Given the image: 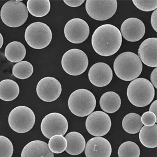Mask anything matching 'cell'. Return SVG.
I'll use <instances>...</instances> for the list:
<instances>
[{
    "label": "cell",
    "mask_w": 157,
    "mask_h": 157,
    "mask_svg": "<svg viewBox=\"0 0 157 157\" xmlns=\"http://www.w3.org/2000/svg\"><path fill=\"white\" fill-rule=\"evenodd\" d=\"M91 42L97 54L109 57L120 50L122 44V36L117 27L112 24H104L95 30Z\"/></svg>",
    "instance_id": "1"
},
{
    "label": "cell",
    "mask_w": 157,
    "mask_h": 157,
    "mask_svg": "<svg viewBox=\"0 0 157 157\" xmlns=\"http://www.w3.org/2000/svg\"><path fill=\"white\" fill-rule=\"evenodd\" d=\"M143 63L132 52H124L118 56L114 63V70L118 78L130 81L137 78L143 71Z\"/></svg>",
    "instance_id": "2"
},
{
    "label": "cell",
    "mask_w": 157,
    "mask_h": 157,
    "mask_svg": "<svg viewBox=\"0 0 157 157\" xmlns=\"http://www.w3.org/2000/svg\"><path fill=\"white\" fill-rule=\"evenodd\" d=\"M155 90L150 81L143 78L135 79L127 88V95L129 102L136 107L148 105L154 100Z\"/></svg>",
    "instance_id": "3"
},
{
    "label": "cell",
    "mask_w": 157,
    "mask_h": 157,
    "mask_svg": "<svg viewBox=\"0 0 157 157\" xmlns=\"http://www.w3.org/2000/svg\"><path fill=\"white\" fill-rule=\"evenodd\" d=\"M96 98L93 93L84 89L74 91L68 99L70 111L78 117H86L91 114L96 107Z\"/></svg>",
    "instance_id": "4"
},
{
    "label": "cell",
    "mask_w": 157,
    "mask_h": 157,
    "mask_svg": "<svg viewBox=\"0 0 157 157\" xmlns=\"http://www.w3.org/2000/svg\"><path fill=\"white\" fill-rule=\"evenodd\" d=\"M0 16L5 25L12 28L20 27L27 21L29 11L21 1L11 0L2 7Z\"/></svg>",
    "instance_id": "5"
},
{
    "label": "cell",
    "mask_w": 157,
    "mask_h": 157,
    "mask_svg": "<svg viewBox=\"0 0 157 157\" xmlns=\"http://www.w3.org/2000/svg\"><path fill=\"white\" fill-rule=\"evenodd\" d=\"M52 37L50 27L40 21L33 23L25 30V40L30 47L35 49L45 48L51 43Z\"/></svg>",
    "instance_id": "6"
},
{
    "label": "cell",
    "mask_w": 157,
    "mask_h": 157,
    "mask_svg": "<svg viewBox=\"0 0 157 157\" xmlns=\"http://www.w3.org/2000/svg\"><path fill=\"white\" fill-rule=\"evenodd\" d=\"M35 120L32 109L25 106H18L13 109L8 118L10 127L17 133L29 132L34 127Z\"/></svg>",
    "instance_id": "7"
},
{
    "label": "cell",
    "mask_w": 157,
    "mask_h": 157,
    "mask_svg": "<svg viewBox=\"0 0 157 157\" xmlns=\"http://www.w3.org/2000/svg\"><path fill=\"white\" fill-rule=\"evenodd\" d=\"M61 65L67 74L77 76L86 72L89 65V59L86 54L82 50L71 49L63 55Z\"/></svg>",
    "instance_id": "8"
},
{
    "label": "cell",
    "mask_w": 157,
    "mask_h": 157,
    "mask_svg": "<svg viewBox=\"0 0 157 157\" xmlns=\"http://www.w3.org/2000/svg\"><path fill=\"white\" fill-rule=\"evenodd\" d=\"M86 9L91 18L103 21L114 16L117 10L116 0H87Z\"/></svg>",
    "instance_id": "9"
},
{
    "label": "cell",
    "mask_w": 157,
    "mask_h": 157,
    "mask_svg": "<svg viewBox=\"0 0 157 157\" xmlns=\"http://www.w3.org/2000/svg\"><path fill=\"white\" fill-rule=\"evenodd\" d=\"M40 128L43 135L48 139L56 135L64 136L68 131V121L60 113H52L43 118Z\"/></svg>",
    "instance_id": "10"
},
{
    "label": "cell",
    "mask_w": 157,
    "mask_h": 157,
    "mask_svg": "<svg viewBox=\"0 0 157 157\" xmlns=\"http://www.w3.org/2000/svg\"><path fill=\"white\" fill-rule=\"evenodd\" d=\"M112 126L111 118L103 111H95L86 118V127L88 132L95 137L105 136L109 132Z\"/></svg>",
    "instance_id": "11"
},
{
    "label": "cell",
    "mask_w": 157,
    "mask_h": 157,
    "mask_svg": "<svg viewBox=\"0 0 157 157\" xmlns=\"http://www.w3.org/2000/svg\"><path fill=\"white\" fill-rule=\"evenodd\" d=\"M64 36L70 43L79 44L86 41L90 35V27L81 18L69 20L64 26Z\"/></svg>",
    "instance_id": "12"
},
{
    "label": "cell",
    "mask_w": 157,
    "mask_h": 157,
    "mask_svg": "<svg viewBox=\"0 0 157 157\" xmlns=\"http://www.w3.org/2000/svg\"><path fill=\"white\" fill-rule=\"evenodd\" d=\"M38 97L44 102H54L62 92V86L57 79L47 77L39 81L36 87Z\"/></svg>",
    "instance_id": "13"
},
{
    "label": "cell",
    "mask_w": 157,
    "mask_h": 157,
    "mask_svg": "<svg viewBox=\"0 0 157 157\" xmlns=\"http://www.w3.org/2000/svg\"><path fill=\"white\" fill-rule=\"evenodd\" d=\"M113 74L111 67L104 63H98L91 66L88 73L90 81L97 87H104L112 80Z\"/></svg>",
    "instance_id": "14"
},
{
    "label": "cell",
    "mask_w": 157,
    "mask_h": 157,
    "mask_svg": "<svg viewBox=\"0 0 157 157\" xmlns=\"http://www.w3.org/2000/svg\"><path fill=\"white\" fill-rule=\"evenodd\" d=\"M121 36L130 42L139 41L146 33L145 25L139 18L130 17L124 21L121 27Z\"/></svg>",
    "instance_id": "15"
},
{
    "label": "cell",
    "mask_w": 157,
    "mask_h": 157,
    "mask_svg": "<svg viewBox=\"0 0 157 157\" xmlns=\"http://www.w3.org/2000/svg\"><path fill=\"white\" fill-rule=\"evenodd\" d=\"M112 151L109 140L102 137L92 138L88 141L85 148L86 157H110Z\"/></svg>",
    "instance_id": "16"
},
{
    "label": "cell",
    "mask_w": 157,
    "mask_h": 157,
    "mask_svg": "<svg viewBox=\"0 0 157 157\" xmlns=\"http://www.w3.org/2000/svg\"><path fill=\"white\" fill-rule=\"evenodd\" d=\"M139 58L147 66L157 67V38H149L141 43L138 50Z\"/></svg>",
    "instance_id": "17"
},
{
    "label": "cell",
    "mask_w": 157,
    "mask_h": 157,
    "mask_svg": "<svg viewBox=\"0 0 157 157\" xmlns=\"http://www.w3.org/2000/svg\"><path fill=\"white\" fill-rule=\"evenodd\" d=\"M21 157H54V155L46 142L33 140L24 147Z\"/></svg>",
    "instance_id": "18"
},
{
    "label": "cell",
    "mask_w": 157,
    "mask_h": 157,
    "mask_svg": "<svg viewBox=\"0 0 157 157\" xmlns=\"http://www.w3.org/2000/svg\"><path fill=\"white\" fill-rule=\"evenodd\" d=\"M65 138L68 143L66 151L68 154L77 155L82 154L86 146V140L82 134L72 132L68 133Z\"/></svg>",
    "instance_id": "19"
},
{
    "label": "cell",
    "mask_w": 157,
    "mask_h": 157,
    "mask_svg": "<svg viewBox=\"0 0 157 157\" xmlns=\"http://www.w3.org/2000/svg\"><path fill=\"white\" fill-rule=\"evenodd\" d=\"M121 103L120 95L113 91L104 93L100 98V107L104 112L109 114L116 112L120 109Z\"/></svg>",
    "instance_id": "20"
},
{
    "label": "cell",
    "mask_w": 157,
    "mask_h": 157,
    "mask_svg": "<svg viewBox=\"0 0 157 157\" xmlns=\"http://www.w3.org/2000/svg\"><path fill=\"white\" fill-rule=\"evenodd\" d=\"M4 54L8 60L12 63H18L25 58L26 49L21 42L12 41L6 46Z\"/></svg>",
    "instance_id": "21"
},
{
    "label": "cell",
    "mask_w": 157,
    "mask_h": 157,
    "mask_svg": "<svg viewBox=\"0 0 157 157\" xmlns=\"http://www.w3.org/2000/svg\"><path fill=\"white\" fill-rule=\"evenodd\" d=\"M20 93L18 84L11 79H6L0 82V99L10 102L16 99Z\"/></svg>",
    "instance_id": "22"
},
{
    "label": "cell",
    "mask_w": 157,
    "mask_h": 157,
    "mask_svg": "<svg viewBox=\"0 0 157 157\" xmlns=\"http://www.w3.org/2000/svg\"><path fill=\"white\" fill-rule=\"evenodd\" d=\"M139 132V140L144 146L148 148L157 147V124L150 127L143 126Z\"/></svg>",
    "instance_id": "23"
},
{
    "label": "cell",
    "mask_w": 157,
    "mask_h": 157,
    "mask_svg": "<svg viewBox=\"0 0 157 157\" xmlns=\"http://www.w3.org/2000/svg\"><path fill=\"white\" fill-rule=\"evenodd\" d=\"M27 9L30 14L37 17L46 16L51 9L49 0H28Z\"/></svg>",
    "instance_id": "24"
},
{
    "label": "cell",
    "mask_w": 157,
    "mask_h": 157,
    "mask_svg": "<svg viewBox=\"0 0 157 157\" xmlns=\"http://www.w3.org/2000/svg\"><path fill=\"white\" fill-rule=\"evenodd\" d=\"M122 127L124 130L128 134H137L143 127L141 116L135 113L128 114L124 117Z\"/></svg>",
    "instance_id": "25"
},
{
    "label": "cell",
    "mask_w": 157,
    "mask_h": 157,
    "mask_svg": "<svg viewBox=\"0 0 157 157\" xmlns=\"http://www.w3.org/2000/svg\"><path fill=\"white\" fill-rule=\"evenodd\" d=\"M34 72V67L29 61H21L16 63L12 69L13 75L16 78L24 80L32 75Z\"/></svg>",
    "instance_id": "26"
},
{
    "label": "cell",
    "mask_w": 157,
    "mask_h": 157,
    "mask_svg": "<svg viewBox=\"0 0 157 157\" xmlns=\"http://www.w3.org/2000/svg\"><path fill=\"white\" fill-rule=\"evenodd\" d=\"M140 150L138 145L132 141H126L120 145L118 157H139Z\"/></svg>",
    "instance_id": "27"
},
{
    "label": "cell",
    "mask_w": 157,
    "mask_h": 157,
    "mask_svg": "<svg viewBox=\"0 0 157 157\" xmlns=\"http://www.w3.org/2000/svg\"><path fill=\"white\" fill-rule=\"evenodd\" d=\"M48 145L52 153L58 154L66 150L68 143L66 138L63 135H56L50 138Z\"/></svg>",
    "instance_id": "28"
},
{
    "label": "cell",
    "mask_w": 157,
    "mask_h": 157,
    "mask_svg": "<svg viewBox=\"0 0 157 157\" xmlns=\"http://www.w3.org/2000/svg\"><path fill=\"white\" fill-rule=\"evenodd\" d=\"M13 151L11 140L5 136H0V157H12Z\"/></svg>",
    "instance_id": "29"
},
{
    "label": "cell",
    "mask_w": 157,
    "mask_h": 157,
    "mask_svg": "<svg viewBox=\"0 0 157 157\" xmlns=\"http://www.w3.org/2000/svg\"><path fill=\"white\" fill-rule=\"evenodd\" d=\"M132 2L137 9L144 12H150L157 9V0H133Z\"/></svg>",
    "instance_id": "30"
},
{
    "label": "cell",
    "mask_w": 157,
    "mask_h": 157,
    "mask_svg": "<svg viewBox=\"0 0 157 157\" xmlns=\"http://www.w3.org/2000/svg\"><path fill=\"white\" fill-rule=\"evenodd\" d=\"M157 116L153 113L146 112L143 114L141 117V123L145 126L150 127L157 123Z\"/></svg>",
    "instance_id": "31"
},
{
    "label": "cell",
    "mask_w": 157,
    "mask_h": 157,
    "mask_svg": "<svg viewBox=\"0 0 157 157\" xmlns=\"http://www.w3.org/2000/svg\"><path fill=\"white\" fill-rule=\"evenodd\" d=\"M84 0H64L63 2L70 7H78L84 3Z\"/></svg>",
    "instance_id": "32"
},
{
    "label": "cell",
    "mask_w": 157,
    "mask_h": 157,
    "mask_svg": "<svg viewBox=\"0 0 157 157\" xmlns=\"http://www.w3.org/2000/svg\"><path fill=\"white\" fill-rule=\"evenodd\" d=\"M151 24L155 32H157V10L154 11L151 16Z\"/></svg>",
    "instance_id": "33"
},
{
    "label": "cell",
    "mask_w": 157,
    "mask_h": 157,
    "mask_svg": "<svg viewBox=\"0 0 157 157\" xmlns=\"http://www.w3.org/2000/svg\"><path fill=\"white\" fill-rule=\"evenodd\" d=\"M157 68H155L154 70L152 71L150 75V80H151V83L153 86L155 87V89L157 88Z\"/></svg>",
    "instance_id": "34"
},
{
    "label": "cell",
    "mask_w": 157,
    "mask_h": 157,
    "mask_svg": "<svg viewBox=\"0 0 157 157\" xmlns=\"http://www.w3.org/2000/svg\"><path fill=\"white\" fill-rule=\"evenodd\" d=\"M149 112L153 113L155 114V116L157 115V101L155 100L153 103H152L150 108H149Z\"/></svg>",
    "instance_id": "35"
},
{
    "label": "cell",
    "mask_w": 157,
    "mask_h": 157,
    "mask_svg": "<svg viewBox=\"0 0 157 157\" xmlns=\"http://www.w3.org/2000/svg\"><path fill=\"white\" fill-rule=\"evenodd\" d=\"M4 39L3 37L2 34L0 33V49L2 48V46L3 45Z\"/></svg>",
    "instance_id": "36"
}]
</instances>
